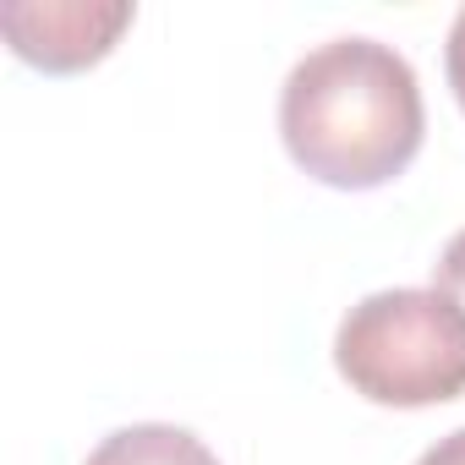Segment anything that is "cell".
Masks as SVG:
<instances>
[{
	"label": "cell",
	"instance_id": "obj_5",
	"mask_svg": "<svg viewBox=\"0 0 465 465\" xmlns=\"http://www.w3.org/2000/svg\"><path fill=\"white\" fill-rule=\"evenodd\" d=\"M432 291H443V296L465 312V230H454L449 247L438 252V263H432Z\"/></svg>",
	"mask_w": 465,
	"mask_h": 465
},
{
	"label": "cell",
	"instance_id": "obj_6",
	"mask_svg": "<svg viewBox=\"0 0 465 465\" xmlns=\"http://www.w3.org/2000/svg\"><path fill=\"white\" fill-rule=\"evenodd\" d=\"M443 72H449V88H454V99H460V110H465V6H460V17H454V28H449Z\"/></svg>",
	"mask_w": 465,
	"mask_h": 465
},
{
	"label": "cell",
	"instance_id": "obj_2",
	"mask_svg": "<svg viewBox=\"0 0 465 465\" xmlns=\"http://www.w3.org/2000/svg\"><path fill=\"white\" fill-rule=\"evenodd\" d=\"M340 378L394 411H421L465 394V312L432 285L361 296L334 329Z\"/></svg>",
	"mask_w": 465,
	"mask_h": 465
},
{
	"label": "cell",
	"instance_id": "obj_3",
	"mask_svg": "<svg viewBox=\"0 0 465 465\" xmlns=\"http://www.w3.org/2000/svg\"><path fill=\"white\" fill-rule=\"evenodd\" d=\"M137 6L126 0H6L0 28L28 66L45 72H83L115 50L132 28Z\"/></svg>",
	"mask_w": 465,
	"mask_h": 465
},
{
	"label": "cell",
	"instance_id": "obj_1",
	"mask_svg": "<svg viewBox=\"0 0 465 465\" xmlns=\"http://www.w3.org/2000/svg\"><path fill=\"white\" fill-rule=\"evenodd\" d=\"M427 110L416 66L367 34L307 50L280 88V137L291 159L340 192H372L421 153Z\"/></svg>",
	"mask_w": 465,
	"mask_h": 465
},
{
	"label": "cell",
	"instance_id": "obj_4",
	"mask_svg": "<svg viewBox=\"0 0 465 465\" xmlns=\"http://www.w3.org/2000/svg\"><path fill=\"white\" fill-rule=\"evenodd\" d=\"M83 465H219V454H213L197 432H186V427L137 421V427L110 432Z\"/></svg>",
	"mask_w": 465,
	"mask_h": 465
},
{
	"label": "cell",
	"instance_id": "obj_7",
	"mask_svg": "<svg viewBox=\"0 0 465 465\" xmlns=\"http://www.w3.org/2000/svg\"><path fill=\"white\" fill-rule=\"evenodd\" d=\"M416 465H465V427H454L449 438H438Z\"/></svg>",
	"mask_w": 465,
	"mask_h": 465
}]
</instances>
